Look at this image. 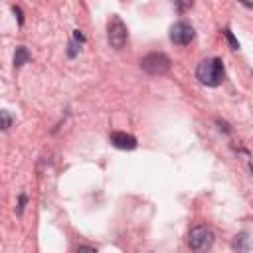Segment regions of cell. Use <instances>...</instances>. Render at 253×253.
Returning <instances> with one entry per match:
<instances>
[{
	"mask_svg": "<svg viewBox=\"0 0 253 253\" xmlns=\"http://www.w3.org/2000/svg\"><path fill=\"white\" fill-rule=\"evenodd\" d=\"M223 63L219 57H210V59H204L198 63V69H196V77L202 85L206 87H217L221 85L223 81Z\"/></svg>",
	"mask_w": 253,
	"mask_h": 253,
	"instance_id": "obj_1",
	"label": "cell"
},
{
	"mask_svg": "<svg viewBox=\"0 0 253 253\" xmlns=\"http://www.w3.org/2000/svg\"><path fill=\"white\" fill-rule=\"evenodd\" d=\"M12 123H14V117L6 109H0V130H8Z\"/></svg>",
	"mask_w": 253,
	"mask_h": 253,
	"instance_id": "obj_8",
	"label": "cell"
},
{
	"mask_svg": "<svg viewBox=\"0 0 253 253\" xmlns=\"http://www.w3.org/2000/svg\"><path fill=\"white\" fill-rule=\"evenodd\" d=\"M24 204H26V196H20V206H18V213H22V210H24Z\"/></svg>",
	"mask_w": 253,
	"mask_h": 253,
	"instance_id": "obj_12",
	"label": "cell"
},
{
	"mask_svg": "<svg viewBox=\"0 0 253 253\" xmlns=\"http://www.w3.org/2000/svg\"><path fill=\"white\" fill-rule=\"evenodd\" d=\"M196 38V32H194V26L188 24V22H176L172 28H170V40L178 45H188L192 40Z\"/></svg>",
	"mask_w": 253,
	"mask_h": 253,
	"instance_id": "obj_5",
	"label": "cell"
},
{
	"mask_svg": "<svg viewBox=\"0 0 253 253\" xmlns=\"http://www.w3.org/2000/svg\"><path fill=\"white\" fill-rule=\"evenodd\" d=\"M247 241H249V237H247L245 233H241V235H235V239H233V247H235V249H249Z\"/></svg>",
	"mask_w": 253,
	"mask_h": 253,
	"instance_id": "obj_9",
	"label": "cell"
},
{
	"mask_svg": "<svg viewBox=\"0 0 253 253\" xmlns=\"http://www.w3.org/2000/svg\"><path fill=\"white\" fill-rule=\"evenodd\" d=\"M109 140H111V144H113L115 148H121V150H134L136 144H138L136 138H134L132 134H128V132H121V130L111 132Z\"/></svg>",
	"mask_w": 253,
	"mask_h": 253,
	"instance_id": "obj_6",
	"label": "cell"
},
{
	"mask_svg": "<svg viewBox=\"0 0 253 253\" xmlns=\"http://www.w3.org/2000/svg\"><path fill=\"white\" fill-rule=\"evenodd\" d=\"M223 36H225V38H227V42L231 43V49H239V42H237V40L233 38V34H231V32L227 30V28L223 30Z\"/></svg>",
	"mask_w": 253,
	"mask_h": 253,
	"instance_id": "obj_10",
	"label": "cell"
},
{
	"mask_svg": "<svg viewBox=\"0 0 253 253\" xmlns=\"http://www.w3.org/2000/svg\"><path fill=\"white\" fill-rule=\"evenodd\" d=\"M188 245L192 251H208L213 245V233L206 225H198L188 233Z\"/></svg>",
	"mask_w": 253,
	"mask_h": 253,
	"instance_id": "obj_4",
	"label": "cell"
},
{
	"mask_svg": "<svg viewBox=\"0 0 253 253\" xmlns=\"http://www.w3.org/2000/svg\"><path fill=\"white\" fill-rule=\"evenodd\" d=\"M126 38H128V30H126L125 22L119 16H111V20L107 24V40H109V45L115 47V49H123V45L126 43Z\"/></svg>",
	"mask_w": 253,
	"mask_h": 253,
	"instance_id": "obj_3",
	"label": "cell"
},
{
	"mask_svg": "<svg viewBox=\"0 0 253 253\" xmlns=\"http://www.w3.org/2000/svg\"><path fill=\"white\" fill-rule=\"evenodd\" d=\"M14 14H18V22L24 24V16H22V10H20L18 6H14Z\"/></svg>",
	"mask_w": 253,
	"mask_h": 253,
	"instance_id": "obj_11",
	"label": "cell"
},
{
	"mask_svg": "<svg viewBox=\"0 0 253 253\" xmlns=\"http://www.w3.org/2000/svg\"><path fill=\"white\" fill-rule=\"evenodd\" d=\"M140 69L148 75H166L170 71V59L166 53L152 51L140 59Z\"/></svg>",
	"mask_w": 253,
	"mask_h": 253,
	"instance_id": "obj_2",
	"label": "cell"
},
{
	"mask_svg": "<svg viewBox=\"0 0 253 253\" xmlns=\"http://www.w3.org/2000/svg\"><path fill=\"white\" fill-rule=\"evenodd\" d=\"M30 59H32V55H30V51H28L24 45L16 47V53H14V67H22V65L28 63Z\"/></svg>",
	"mask_w": 253,
	"mask_h": 253,
	"instance_id": "obj_7",
	"label": "cell"
}]
</instances>
